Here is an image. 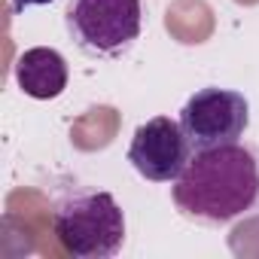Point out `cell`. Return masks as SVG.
Masks as SVG:
<instances>
[{
    "mask_svg": "<svg viewBox=\"0 0 259 259\" xmlns=\"http://www.w3.org/2000/svg\"><path fill=\"white\" fill-rule=\"evenodd\" d=\"M171 195L177 210L195 223H232L259 207V156L241 141L192 150Z\"/></svg>",
    "mask_w": 259,
    "mask_h": 259,
    "instance_id": "1",
    "label": "cell"
},
{
    "mask_svg": "<svg viewBox=\"0 0 259 259\" xmlns=\"http://www.w3.org/2000/svg\"><path fill=\"white\" fill-rule=\"evenodd\" d=\"M52 229L61 247L76 259H110L122 250L125 217L104 189L73 186L55 201Z\"/></svg>",
    "mask_w": 259,
    "mask_h": 259,
    "instance_id": "2",
    "label": "cell"
},
{
    "mask_svg": "<svg viewBox=\"0 0 259 259\" xmlns=\"http://www.w3.org/2000/svg\"><path fill=\"white\" fill-rule=\"evenodd\" d=\"M67 28L92 55H119L141 34V0H70Z\"/></svg>",
    "mask_w": 259,
    "mask_h": 259,
    "instance_id": "3",
    "label": "cell"
},
{
    "mask_svg": "<svg viewBox=\"0 0 259 259\" xmlns=\"http://www.w3.org/2000/svg\"><path fill=\"white\" fill-rule=\"evenodd\" d=\"M247 122H250L247 98L241 92L217 89V85L195 92L180 110V125L192 150L238 144L247 132Z\"/></svg>",
    "mask_w": 259,
    "mask_h": 259,
    "instance_id": "4",
    "label": "cell"
},
{
    "mask_svg": "<svg viewBox=\"0 0 259 259\" xmlns=\"http://www.w3.org/2000/svg\"><path fill=\"white\" fill-rule=\"evenodd\" d=\"M189 156L192 144L183 125L168 116H153L144 125H138L132 147H128V162L144 180L153 183H174L183 174Z\"/></svg>",
    "mask_w": 259,
    "mask_h": 259,
    "instance_id": "5",
    "label": "cell"
},
{
    "mask_svg": "<svg viewBox=\"0 0 259 259\" xmlns=\"http://www.w3.org/2000/svg\"><path fill=\"white\" fill-rule=\"evenodd\" d=\"M16 79L28 98H37V101L58 98L67 89V61L61 58V52L49 46L28 49L16 64Z\"/></svg>",
    "mask_w": 259,
    "mask_h": 259,
    "instance_id": "6",
    "label": "cell"
},
{
    "mask_svg": "<svg viewBox=\"0 0 259 259\" xmlns=\"http://www.w3.org/2000/svg\"><path fill=\"white\" fill-rule=\"evenodd\" d=\"M46 4H52V0H13V10H28V7H46Z\"/></svg>",
    "mask_w": 259,
    "mask_h": 259,
    "instance_id": "7",
    "label": "cell"
}]
</instances>
